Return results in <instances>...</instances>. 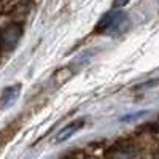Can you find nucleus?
Instances as JSON below:
<instances>
[{
  "mask_svg": "<svg viewBox=\"0 0 159 159\" xmlns=\"http://www.w3.org/2000/svg\"><path fill=\"white\" fill-rule=\"evenodd\" d=\"M127 3H129V0H115V7L116 8H121V7H124Z\"/></svg>",
  "mask_w": 159,
  "mask_h": 159,
  "instance_id": "5",
  "label": "nucleus"
},
{
  "mask_svg": "<svg viewBox=\"0 0 159 159\" xmlns=\"http://www.w3.org/2000/svg\"><path fill=\"white\" fill-rule=\"evenodd\" d=\"M83 126H84V119H76V121L67 124V126L62 127L57 134H56L54 142H56V143H62V142H65V140H69V139H70L72 135H75Z\"/></svg>",
  "mask_w": 159,
  "mask_h": 159,
  "instance_id": "3",
  "label": "nucleus"
},
{
  "mask_svg": "<svg viewBox=\"0 0 159 159\" xmlns=\"http://www.w3.org/2000/svg\"><path fill=\"white\" fill-rule=\"evenodd\" d=\"M127 18L126 13H123L121 10H115L107 13L97 24V32L100 34H115L118 30H121L123 25H126Z\"/></svg>",
  "mask_w": 159,
  "mask_h": 159,
  "instance_id": "1",
  "label": "nucleus"
},
{
  "mask_svg": "<svg viewBox=\"0 0 159 159\" xmlns=\"http://www.w3.org/2000/svg\"><path fill=\"white\" fill-rule=\"evenodd\" d=\"M157 124H159V118H157Z\"/></svg>",
  "mask_w": 159,
  "mask_h": 159,
  "instance_id": "6",
  "label": "nucleus"
},
{
  "mask_svg": "<svg viewBox=\"0 0 159 159\" xmlns=\"http://www.w3.org/2000/svg\"><path fill=\"white\" fill-rule=\"evenodd\" d=\"M21 37V27L16 24H11L8 27L0 30V49L2 51H11L15 49Z\"/></svg>",
  "mask_w": 159,
  "mask_h": 159,
  "instance_id": "2",
  "label": "nucleus"
},
{
  "mask_svg": "<svg viewBox=\"0 0 159 159\" xmlns=\"http://www.w3.org/2000/svg\"><path fill=\"white\" fill-rule=\"evenodd\" d=\"M19 92H21V88H19V86H11V88H8V89L3 92V96L0 97V110L10 108L11 105L16 102V99L19 97Z\"/></svg>",
  "mask_w": 159,
  "mask_h": 159,
  "instance_id": "4",
  "label": "nucleus"
}]
</instances>
